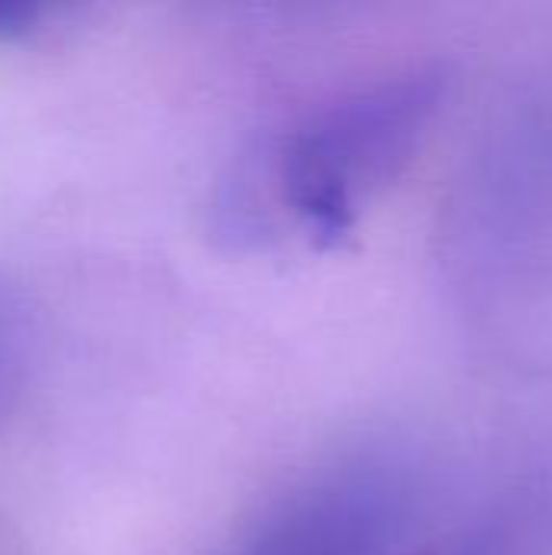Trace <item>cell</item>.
Wrapping results in <instances>:
<instances>
[{
  "label": "cell",
  "mask_w": 552,
  "mask_h": 555,
  "mask_svg": "<svg viewBox=\"0 0 552 555\" xmlns=\"http://www.w3.org/2000/svg\"><path fill=\"white\" fill-rule=\"evenodd\" d=\"M439 555H552V485L517 491L468 524Z\"/></svg>",
  "instance_id": "3"
},
{
  "label": "cell",
  "mask_w": 552,
  "mask_h": 555,
  "mask_svg": "<svg viewBox=\"0 0 552 555\" xmlns=\"http://www.w3.org/2000/svg\"><path fill=\"white\" fill-rule=\"evenodd\" d=\"M446 91L449 72L439 62L410 65L254 146L251 156L280 228L293 218L319 244L342 241L361 205L413 159Z\"/></svg>",
  "instance_id": "1"
},
{
  "label": "cell",
  "mask_w": 552,
  "mask_h": 555,
  "mask_svg": "<svg viewBox=\"0 0 552 555\" xmlns=\"http://www.w3.org/2000/svg\"><path fill=\"white\" fill-rule=\"evenodd\" d=\"M42 7L39 3H23V0H0V39L7 36H20L26 29H33L42 20Z\"/></svg>",
  "instance_id": "4"
},
{
  "label": "cell",
  "mask_w": 552,
  "mask_h": 555,
  "mask_svg": "<svg viewBox=\"0 0 552 555\" xmlns=\"http://www.w3.org/2000/svg\"><path fill=\"white\" fill-rule=\"evenodd\" d=\"M400 520L403 485L361 468L296 494L234 555H387Z\"/></svg>",
  "instance_id": "2"
}]
</instances>
